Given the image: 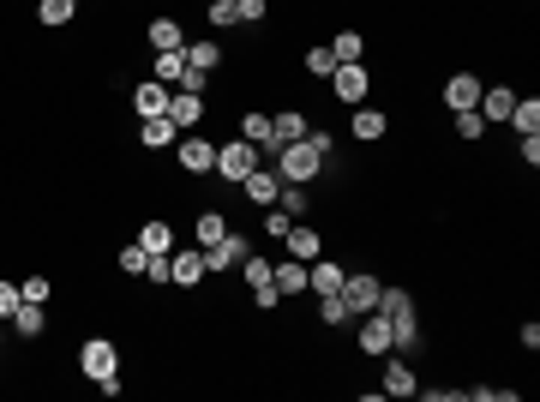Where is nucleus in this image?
I'll return each instance as SVG.
<instances>
[{
    "instance_id": "nucleus-1",
    "label": "nucleus",
    "mask_w": 540,
    "mask_h": 402,
    "mask_svg": "<svg viewBox=\"0 0 540 402\" xmlns=\"http://www.w3.org/2000/svg\"><path fill=\"white\" fill-rule=\"evenodd\" d=\"M379 313L390 318V348H414L421 343V318H414V301L402 288H379Z\"/></svg>"
},
{
    "instance_id": "nucleus-2",
    "label": "nucleus",
    "mask_w": 540,
    "mask_h": 402,
    "mask_svg": "<svg viewBox=\"0 0 540 402\" xmlns=\"http://www.w3.org/2000/svg\"><path fill=\"white\" fill-rule=\"evenodd\" d=\"M325 169V157H318L306 139H295V144H276V174H283L288 187H300V180H313V174Z\"/></svg>"
},
{
    "instance_id": "nucleus-3",
    "label": "nucleus",
    "mask_w": 540,
    "mask_h": 402,
    "mask_svg": "<svg viewBox=\"0 0 540 402\" xmlns=\"http://www.w3.org/2000/svg\"><path fill=\"white\" fill-rule=\"evenodd\" d=\"M258 169V144L253 139H234V144H216V169L211 174H223L228 187H241L246 174Z\"/></svg>"
},
{
    "instance_id": "nucleus-4",
    "label": "nucleus",
    "mask_w": 540,
    "mask_h": 402,
    "mask_svg": "<svg viewBox=\"0 0 540 402\" xmlns=\"http://www.w3.org/2000/svg\"><path fill=\"white\" fill-rule=\"evenodd\" d=\"M78 366H85V378H90V385H102V378H114V373H120V355H114V343H109V336H90V343L78 348Z\"/></svg>"
},
{
    "instance_id": "nucleus-5",
    "label": "nucleus",
    "mask_w": 540,
    "mask_h": 402,
    "mask_svg": "<svg viewBox=\"0 0 540 402\" xmlns=\"http://www.w3.org/2000/svg\"><path fill=\"white\" fill-rule=\"evenodd\" d=\"M174 157H181L186 174H211L216 169V144H204L199 132H181V139H174Z\"/></svg>"
},
{
    "instance_id": "nucleus-6",
    "label": "nucleus",
    "mask_w": 540,
    "mask_h": 402,
    "mask_svg": "<svg viewBox=\"0 0 540 402\" xmlns=\"http://www.w3.org/2000/svg\"><path fill=\"white\" fill-rule=\"evenodd\" d=\"M379 276H342V288H337V294H342V306H348V318H355V313H372V306H379Z\"/></svg>"
},
{
    "instance_id": "nucleus-7",
    "label": "nucleus",
    "mask_w": 540,
    "mask_h": 402,
    "mask_svg": "<svg viewBox=\"0 0 540 402\" xmlns=\"http://www.w3.org/2000/svg\"><path fill=\"white\" fill-rule=\"evenodd\" d=\"M199 253H204V271H234V264H246V234H223Z\"/></svg>"
},
{
    "instance_id": "nucleus-8",
    "label": "nucleus",
    "mask_w": 540,
    "mask_h": 402,
    "mask_svg": "<svg viewBox=\"0 0 540 402\" xmlns=\"http://www.w3.org/2000/svg\"><path fill=\"white\" fill-rule=\"evenodd\" d=\"M169 120L181 132H192L204 120V97H199V90H169Z\"/></svg>"
},
{
    "instance_id": "nucleus-9",
    "label": "nucleus",
    "mask_w": 540,
    "mask_h": 402,
    "mask_svg": "<svg viewBox=\"0 0 540 402\" xmlns=\"http://www.w3.org/2000/svg\"><path fill=\"white\" fill-rule=\"evenodd\" d=\"M330 78H337V102H355V108H360V97L372 90V78H367V67H360V60H348V67H337Z\"/></svg>"
},
{
    "instance_id": "nucleus-10",
    "label": "nucleus",
    "mask_w": 540,
    "mask_h": 402,
    "mask_svg": "<svg viewBox=\"0 0 540 402\" xmlns=\"http://www.w3.org/2000/svg\"><path fill=\"white\" fill-rule=\"evenodd\" d=\"M444 102H451V115H462V108H481V78H474V72H456L451 85H444Z\"/></svg>"
},
{
    "instance_id": "nucleus-11",
    "label": "nucleus",
    "mask_w": 540,
    "mask_h": 402,
    "mask_svg": "<svg viewBox=\"0 0 540 402\" xmlns=\"http://www.w3.org/2000/svg\"><path fill=\"white\" fill-rule=\"evenodd\" d=\"M360 318H367V325H360V355H384V348H390V318H384L379 306L360 313Z\"/></svg>"
},
{
    "instance_id": "nucleus-12",
    "label": "nucleus",
    "mask_w": 540,
    "mask_h": 402,
    "mask_svg": "<svg viewBox=\"0 0 540 402\" xmlns=\"http://www.w3.org/2000/svg\"><path fill=\"white\" fill-rule=\"evenodd\" d=\"M241 192H246L253 204H276V192H283V174H276V169H253V174L241 180Z\"/></svg>"
},
{
    "instance_id": "nucleus-13",
    "label": "nucleus",
    "mask_w": 540,
    "mask_h": 402,
    "mask_svg": "<svg viewBox=\"0 0 540 402\" xmlns=\"http://www.w3.org/2000/svg\"><path fill=\"white\" fill-rule=\"evenodd\" d=\"M511 108H516V90H511V85H493V90H481V120H486V127H498V120H511Z\"/></svg>"
},
{
    "instance_id": "nucleus-14",
    "label": "nucleus",
    "mask_w": 540,
    "mask_h": 402,
    "mask_svg": "<svg viewBox=\"0 0 540 402\" xmlns=\"http://www.w3.org/2000/svg\"><path fill=\"white\" fill-rule=\"evenodd\" d=\"M283 241H288V259L313 264V259H318V246H325V234H318V229H306V222H295V229L283 234Z\"/></svg>"
},
{
    "instance_id": "nucleus-15",
    "label": "nucleus",
    "mask_w": 540,
    "mask_h": 402,
    "mask_svg": "<svg viewBox=\"0 0 540 402\" xmlns=\"http://www.w3.org/2000/svg\"><path fill=\"white\" fill-rule=\"evenodd\" d=\"M169 276H174L181 288L204 283V276H211V271H204V253H199V246H192V253H174V259H169Z\"/></svg>"
},
{
    "instance_id": "nucleus-16",
    "label": "nucleus",
    "mask_w": 540,
    "mask_h": 402,
    "mask_svg": "<svg viewBox=\"0 0 540 402\" xmlns=\"http://www.w3.org/2000/svg\"><path fill=\"white\" fill-rule=\"evenodd\" d=\"M132 108H139L144 120L169 115V85H157V78H151V85H139V90H132Z\"/></svg>"
},
{
    "instance_id": "nucleus-17",
    "label": "nucleus",
    "mask_w": 540,
    "mask_h": 402,
    "mask_svg": "<svg viewBox=\"0 0 540 402\" xmlns=\"http://www.w3.org/2000/svg\"><path fill=\"white\" fill-rule=\"evenodd\" d=\"M270 132H276V144H295V139H306V115L300 108H283V115H270Z\"/></svg>"
},
{
    "instance_id": "nucleus-18",
    "label": "nucleus",
    "mask_w": 540,
    "mask_h": 402,
    "mask_svg": "<svg viewBox=\"0 0 540 402\" xmlns=\"http://www.w3.org/2000/svg\"><path fill=\"white\" fill-rule=\"evenodd\" d=\"M342 276H348V271H337L330 259H313V264H306V288H318V294H337Z\"/></svg>"
},
{
    "instance_id": "nucleus-19",
    "label": "nucleus",
    "mask_w": 540,
    "mask_h": 402,
    "mask_svg": "<svg viewBox=\"0 0 540 402\" xmlns=\"http://www.w3.org/2000/svg\"><path fill=\"white\" fill-rule=\"evenodd\" d=\"M18 336H43V301H18V313L6 318Z\"/></svg>"
},
{
    "instance_id": "nucleus-20",
    "label": "nucleus",
    "mask_w": 540,
    "mask_h": 402,
    "mask_svg": "<svg viewBox=\"0 0 540 402\" xmlns=\"http://www.w3.org/2000/svg\"><path fill=\"white\" fill-rule=\"evenodd\" d=\"M186 67H199V72H216V60H223V43H181Z\"/></svg>"
},
{
    "instance_id": "nucleus-21",
    "label": "nucleus",
    "mask_w": 540,
    "mask_h": 402,
    "mask_svg": "<svg viewBox=\"0 0 540 402\" xmlns=\"http://www.w3.org/2000/svg\"><path fill=\"white\" fill-rule=\"evenodd\" d=\"M384 390H390V397H414V390H421V378H414L402 360H390V366H384Z\"/></svg>"
},
{
    "instance_id": "nucleus-22",
    "label": "nucleus",
    "mask_w": 540,
    "mask_h": 402,
    "mask_svg": "<svg viewBox=\"0 0 540 402\" xmlns=\"http://www.w3.org/2000/svg\"><path fill=\"white\" fill-rule=\"evenodd\" d=\"M181 139V127H174L169 115H157V120H144V150H162V144H174Z\"/></svg>"
},
{
    "instance_id": "nucleus-23",
    "label": "nucleus",
    "mask_w": 540,
    "mask_h": 402,
    "mask_svg": "<svg viewBox=\"0 0 540 402\" xmlns=\"http://www.w3.org/2000/svg\"><path fill=\"white\" fill-rule=\"evenodd\" d=\"M270 283L295 294V288H306V264H300V259H283V264H270Z\"/></svg>"
},
{
    "instance_id": "nucleus-24",
    "label": "nucleus",
    "mask_w": 540,
    "mask_h": 402,
    "mask_svg": "<svg viewBox=\"0 0 540 402\" xmlns=\"http://www.w3.org/2000/svg\"><path fill=\"white\" fill-rule=\"evenodd\" d=\"M181 78H186V55L181 48H162L157 55V85H181Z\"/></svg>"
},
{
    "instance_id": "nucleus-25",
    "label": "nucleus",
    "mask_w": 540,
    "mask_h": 402,
    "mask_svg": "<svg viewBox=\"0 0 540 402\" xmlns=\"http://www.w3.org/2000/svg\"><path fill=\"white\" fill-rule=\"evenodd\" d=\"M511 127L516 132H523V139H528V132H540V97H516V108H511Z\"/></svg>"
},
{
    "instance_id": "nucleus-26",
    "label": "nucleus",
    "mask_w": 540,
    "mask_h": 402,
    "mask_svg": "<svg viewBox=\"0 0 540 402\" xmlns=\"http://www.w3.org/2000/svg\"><path fill=\"white\" fill-rule=\"evenodd\" d=\"M139 246H144V253H174V229H169V222H144Z\"/></svg>"
},
{
    "instance_id": "nucleus-27",
    "label": "nucleus",
    "mask_w": 540,
    "mask_h": 402,
    "mask_svg": "<svg viewBox=\"0 0 540 402\" xmlns=\"http://www.w3.org/2000/svg\"><path fill=\"white\" fill-rule=\"evenodd\" d=\"M144 36H151V48H157V55H162V48H181V43H186V36H181V25H174V18H157V25L144 30Z\"/></svg>"
},
{
    "instance_id": "nucleus-28",
    "label": "nucleus",
    "mask_w": 540,
    "mask_h": 402,
    "mask_svg": "<svg viewBox=\"0 0 540 402\" xmlns=\"http://www.w3.org/2000/svg\"><path fill=\"white\" fill-rule=\"evenodd\" d=\"M355 139H360V144L384 139V115H379V108H355Z\"/></svg>"
},
{
    "instance_id": "nucleus-29",
    "label": "nucleus",
    "mask_w": 540,
    "mask_h": 402,
    "mask_svg": "<svg viewBox=\"0 0 540 402\" xmlns=\"http://www.w3.org/2000/svg\"><path fill=\"white\" fill-rule=\"evenodd\" d=\"M330 55H337V67H348V60L367 55V43H360V30H342L337 43H330Z\"/></svg>"
},
{
    "instance_id": "nucleus-30",
    "label": "nucleus",
    "mask_w": 540,
    "mask_h": 402,
    "mask_svg": "<svg viewBox=\"0 0 540 402\" xmlns=\"http://www.w3.org/2000/svg\"><path fill=\"white\" fill-rule=\"evenodd\" d=\"M72 13H78V0H36V18H43V25H67Z\"/></svg>"
},
{
    "instance_id": "nucleus-31",
    "label": "nucleus",
    "mask_w": 540,
    "mask_h": 402,
    "mask_svg": "<svg viewBox=\"0 0 540 402\" xmlns=\"http://www.w3.org/2000/svg\"><path fill=\"white\" fill-rule=\"evenodd\" d=\"M241 139H253V144H276V132H270V115H258V108H253V115L241 120Z\"/></svg>"
},
{
    "instance_id": "nucleus-32",
    "label": "nucleus",
    "mask_w": 540,
    "mask_h": 402,
    "mask_svg": "<svg viewBox=\"0 0 540 402\" xmlns=\"http://www.w3.org/2000/svg\"><path fill=\"white\" fill-rule=\"evenodd\" d=\"M456 139H462V144L486 139V120H481V108H462V115H456Z\"/></svg>"
},
{
    "instance_id": "nucleus-33",
    "label": "nucleus",
    "mask_w": 540,
    "mask_h": 402,
    "mask_svg": "<svg viewBox=\"0 0 540 402\" xmlns=\"http://www.w3.org/2000/svg\"><path fill=\"white\" fill-rule=\"evenodd\" d=\"M306 72H313V78H330V72H337V55H330V48H306Z\"/></svg>"
},
{
    "instance_id": "nucleus-34",
    "label": "nucleus",
    "mask_w": 540,
    "mask_h": 402,
    "mask_svg": "<svg viewBox=\"0 0 540 402\" xmlns=\"http://www.w3.org/2000/svg\"><path fill=\"white\" fill-rule=\"evenodd\" d=\"M223 234H228V222H223V216H216V211H204V216H199V246L223 241Z\"/></svg>"
},
{
    "instance_id": "nucleus-35",
    "label": "nucleus",
    "mask_w": 540,
    "mask_h": 402,
    "mask_svg": "<svg viewBox=\"0 0 540 402\" xmlns=\"http://www.w3.org/2000/svg\"><path fill=\"white\" fill-rule=\"evenodd\" d=\"M318 318H325V325H348V306H342V294H325V301H318Z\"/></svg>"
},
{
    "instance_id": "nucleus-36",
    "label": "nucleus",
    "mask_w": 540,
    "mask_h": 402,
    "mask_svg": "<svg viewBox=\"0 0 540 402\" xmlns=\"http://www.w3.org/2000/svg\"><path fill=\"white\" fill-rule=\"evenodd\" d=\"M211 25H216V30L241 25V13H234V0H211Z\"/></svg>"
},
{
    "instance_id": "nucleus-37",
    "label": "nucleus",
    "mask_w": 540,
    "mask_h": 402,
    "mask_svg": "<svg viewBox=\"0 0 540 402\" xmlns=\"http://www.w3.org/2000/svg\"><path fill=\"white\" fill-rule=\"evenodd\" d=\"M144 259H151L144 246H127V253H120V271H127V276H144Z\"/></svg>"
},
{
    "instance_id": "nucleus-38",
    "label": "nucleus",
    "mask_w": 540,
    "mask_h": 402,
    "mask_svg": "<svg viewBox=\"0 0 540 402\" xmlns=\"http://www.w3.org/2000/svg\"><path fill=\"white\" fill-rule=\"evenodd\" d=\"M276 204H283L288 216H300V211H306V192H295V187H288V180H283V192H276Z\"/></svg>"
},
{
    "instance_id": "nucleus-39",
    "label": "nucleus",
    "mask_w": 540,
    "mask_h": 402,
    "mask_svg": "<svg viewBox=\"0 0 540 402\" xmlns=\"http://www.w3.org/2000/svg\"><path fill=\"white\" fill-rule=\"evenodd\" d=\"M246 283H253V288H270V264L253 259V253H246Z\"/></svg>"
},
{
    "instance_id": "nucleus-40",
    "label": "nucleus",
    "mask_w": 540,
    "mask_h": 402,
    "mask_svg": "<svg viewBox=\"0 0 540 402\" xmlns=\"http://www.w3.org/2000/svg\"><path fill=\"white\" fill-rule=\"evenodd\" d=\"M18 294H25V301H43V306H48V276H30V283H18Z\"/></svg>"
},
{
    "instance_id": "nucleus-41",
    "label": "nucleus",
    "mask_w": 540,
    "mask_h": 402,
    "mask_svg": "<svg viewBox=\"0 0 540 402\" xmlns=\"http://www.w3.org/2000/svg\"><path fill=\"white\" fill-rule=\"evenodd\" d=\"M18 301H25V294H18L13 283H0V318H13V313H18Z\"/></svg>"
},
{
    "instance_id": "nucleus-42",
    "label": "nucleus",
    "mask_w": 540,
    "mask_h": 402,
    "mask_svg": "<svg viewBox=\"0 0 540 402\" xmlns=\"http://www.w3.org/2000/svg\"><path fill=\"white\" fill-rule=\"evenodd\" d=\"M234 13H241L246 25H258V18H265V0H234Z\"/></svg>"
},
{
    "instance_id": "nucleus-43",
    "label": "nucleus",
    "mask_w": 540,
    "mask_h": 402,
    "mask_svg": "<svg viewBox=\"0 0 540 402\" xmlns=\"http://www.w3.org/2000/svg\"><path fill=\"white\" fill-rule=\"evenodd\" d=\"M253 301H258V306H265V313H270V306L283 301V288H276V283H270V288H253Z\"/></svg>"
},
{
    "instance_id": "nucleus-44",
    "label": "nucleus",
    "mask_w": 540,
    "mask_h": 402,
    "mask_svg": "<svg viewBox=\"0 0 540 402\" xmlns=\"http://www.w3.org/2000/svg\"><path fill=\"white\" fill-rule=\"evenodd\" d=\"M265 229L276 234V241H283V234H288V211H270V216H265Z\"/></svg>"
},
{
    "instance_id": "nucleus-45",
    "label": "nucleus",
    "mask_w": 540,
    "mask_h": 402,
    "mask_svg": "<svg viewBox=\"0 0 540 402\" xmlns=\"http://www.w3.org/2000/svg\"><path fill=\"white\" fill-rule=\"evenodd\" d=\"M523 162H528V169L540 162V132H528V139H523Z\"/></svg>"
},
{
    "instance_id": "nucleus-46",
    "label": "nucleus",
    "mask_w": 540,
    "mask_h": 402,
    "mask_svg": "<svg viewBox=\"0 0 540 402\" xmlns=\"http://www.w3.org/2000/svg\"><path fill=\"white\" fill-rule=\"evenodd\" d=\"M0 325H6V318H0Z\"/></svg>"
}]
</instances>
